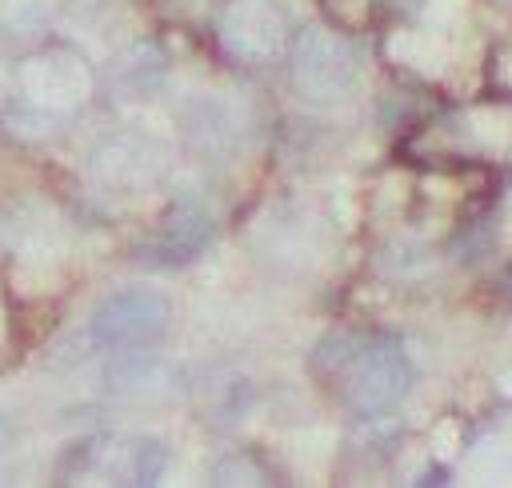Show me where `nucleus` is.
I'll list each match as a JSON object with an SVG mask.
<instances>
[{
  "mask_svg": "<svg viewBox=\"0 0 512 488\" xmlns=\"http://www.w3.org/2000/svg\"><path fill=\"white\" fill-rule=\"evenodd\" d=\"M312 368L360 420L388 416L412 388V360L392 336H328L316 348Z\"/></svg>",
  "mask_w": 512,
  "mask_h": 488,
  "instance_id": "1",
  "label": "nucleus"
},
{
  "mask_svg": "<svg viewBox=\"0 0 512 488\" xmlns=\"http://www.w3.org/2000/svg\"><path fill=\"white\" fill-rule=\"evenodd\" d=\"M172 304L156 288H120L104 296L88 320V340L116 356V352H144L168 336Z\"/></svg>",
  "mask_w": 512,
  "mask_h": 488,
  "instance_id": "2",
  "label": "nucleus"
},
{
  "mask_svg": "<svg viewBox=\"0 0 512 488\" xmlns=\"http://www.w3.org/2000/svg\"><path fill=\"white\" fill-rule=\"evenodd\" d=\"M292 84L308 100H340L356 84V52L340 32L304 28L292 44Z\"/></svg>",
  "mask_w": 512,
  "mask_h": 488,
  "instance_id": "3",
  "label": "nucleus"
},
{
  "mask_svg": "<svg viewBox=\"0 0 512 488\" xmlns=\"http://www.w3.org/2000/svg\"><path fill=\"white\" fill-rule=\"evenodd\" d=\"M220 40L240 60H272L284 48V16L264 0H240L220 16Z\"/></svg>",
  "mask_w": 512,
  "mask_h": 488,
  "instance_id": "4",
  "label": "nucleus"
},
{
  "mask_svg": "<svg viewBox=\"0 0 512 488\" xmlns=\"http://www.w3.org/2000/svg\"><path fill=\"white\" fill-rule=\"evenodd\" d=\"M212 236H216L212 216L200 212V208H192V204H180V208L160 224V232L140 248L136 260L148 264V268H180V264L196 260V256L212 244Z\"/></svg>",
  "mask_w": 512,
  "mask_h": 488,
  "instance_id": "5",
  "label": "nucleus"
},
{
  "mask_svg": "<svg viewBox=\"0 0 512 488\" xmlns=\"http://www.w3.org/2000/svg\"><path fill=\"white\" fill-rule=\"evenodd\" d=\"M104 380L120 396H168L180 376L172 364H164L144 348V352H116V364H108Z\"/></svg>",
  "mask_w": 512,
  "mask_h": 488,
  "instance_id": "6",
  "label": "nucleus"
},
{
  "mask_svg": "<svg viewBox=\"0 0 512 488\" xmlns=\"http://www.w3.org/2000/svg\"><path fill=\"white\" fill-rule=\"evenodd\" d=\"M212 480H216V484H268L264 468H260V464H252L244 452L224 456V460L212 468Z\"/></svg>",
  "mask_w": 512,
  "mask_h": 488,
  "instance_id": "7",
  "label": "nucleus"
},
{
  "mask_svg": "<svg viewBox=\"0 0 512 488\" xmlns=\"http://www.w3.org/2000/svg\"><path fill=\"white\" fill-rule=\"evenodd\" d=\"M8 440H12V424H8V416H0V452L8 448Z\"/></svg>",
  "mask_w": 512,
  "mask_h": 488,
  "instance_id": "8",
  "label": "nucleus"
}]
</instances>
